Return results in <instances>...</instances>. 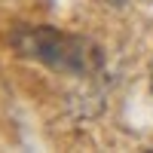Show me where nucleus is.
I'll return each mask as SVG.
<instances>
[{"mask_svg": "<svg viewBox=\"0 0 153 153\" xmlns=\"http://www.w3.org/2000/svg\"><path fill=\"white\" fill-rule=\"evenodd\" d=\"M9 46L16 49L22 58L40 61L49 71L58 74H89L98 61V49L86 40V37H76L68 31H58L52 25H19L16 31L9 34Z\"/></svg>", "mask_w": 153, "mask_h": 153, "instance_id": "obj_1", "label": "nucleus"}, {"mask_svg": "<svg viewBox=\"0 0 153 153\" xmlns=\"http://www.w3.org/2000/svg\"><path fill=\"white\" fill-rule=\"evenodd\" d=\"M150 86H153V61H150Z\"/></svg>", "mask_w": 153, "mask_h": 153, "instance_id": "obj_3", "label": "nucleus"}, {"mask_svg": "<svg viewBox=\"0 0 153 153\" xmlns=\"http://www.w3.org/2000/svg\"><path fill=\"white\" fill-rule=\"evenodd\" d=\"M110 3H113V6H123V3H126V0H110Z\"/></svg>", "mask_w": 153, "mask_h": 153, "instance_id": "obj_2", "label": "nucleus"}]
</instances>
